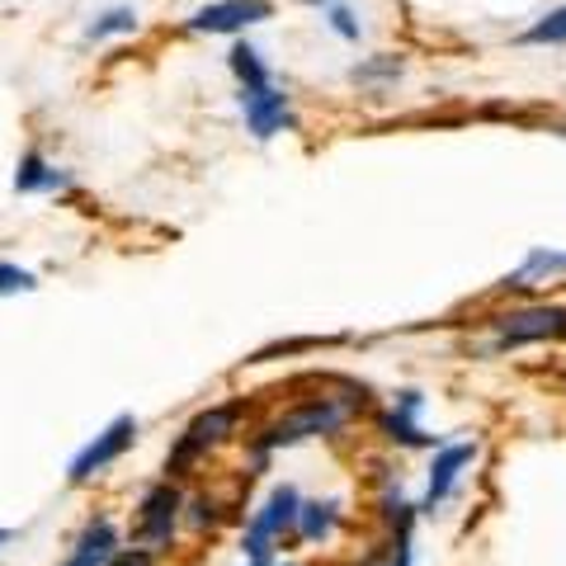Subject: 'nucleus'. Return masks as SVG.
I'll list each match as a JSON object with an SVG mask.
<instances>
[{"instance_id":"1","label":"nucleus","mask_w":566,"mask_h":566,"mask_svg":"<svg viewBox=\"0 0 566 566\" xmlns=\"http://www.w3.org/2000/svg\"><path fill=\"white\" fill-rule=\"evenodd\" d=\"M349 420V406L335 401V397H316V401H303L293 406L289 416H279L270 430L255 439V453H270V449H289V444H303L312 434H335L340 424Z\"/></svg>"},{"instance_id":"2","label":"nucleus","mask_w":566,"mask_h":566,"mask_svg":"<svg viewBox=\"0 0 566 566\" xmlns=\"http://www.w3.org/2000/svg\"><path fill=\"white\" fill-rule=\"evenodd\" d=\"M297 510H303V501H297L293 486H274L270 501L260 505V515L251 520V534H245V557H251V566H270V543L283 534V528H297Z\"/></svg>"},{"instance_id":"3","label":"nucleus","mask_w":566,"mask_h":566,"mask_svg":"<svg viewBox=\"0 0 566 566\" xmlns=\"http://www.w3.org/2000/svg\"><path fill=\"white\" fill-rule=\"evenodd\" d=\"M237 416H241V406H212V411H203V416H193L189 424H185V434H180V444H175V453H170V463H166V472L170 476H180L189 463H199V458L208 453V449H218L227 434H232V424H237Z\"/></svg>"},{"instance_id":"4","label":"nucleus","mask_w":566,"mask_h":566,"mask_svg":"<svg viewBox=\"0 0 566 566\" xmlns=\"http://www.w3.org/2000/svg\"><path fill=\"white\" fill-rule=\"evenodd\" d=\"M495 340L501 349H515V345H538V340H562L566 335V307H520V312H505L495 316Z\"/></svg>"},{"instance_id":"5","label":"nucleus","mask_w":566,"mask_h":566,"mask_svg":"<svg viewBox=\"0 0 566 566\" xmlns=\"http://www.w3.org/2000/svg\"><path fill=\"white\" fill-rule=\"evenodd\" d=\"M133 439H137V420H133V416H118V420H109V424H104V430L91 439V444H85L76 458H71L66 476H71V482H76V486H81V482H91V476H99L104 468L118 463V458L133 449Z\"/></svg>"},{"instance_id":"6","label":"nucleus","mask_w":566,"mask_h":566,"mask_svg":"<svg viewBox=\"0 0 566 566\" xmlns=\"http://www.w3.org/2000/svg\"><path fill=\"white\" fill-rule=\"evenodd\" d=\"M175 520H180V491H175L170 482L151 486L147 495H142V505H137V547H151V553L170 547Z\"/></svg>"},{"instance_id":"7","label":"nucleus","mask_w":566,"mask_h":566,"mask_svg":"<svg viewBox=\"0 0 566 566\" xmlns=\"http://www.w3.org/2000/svg\"><path fill=\"white\" fill-rule=\"evenodd\" d=\"M260 20H270V0H218V6H203L189 14L193 33H241Z\"/></svg>"},{"instance_id":"8","label":"nucleus","mask_w":566,"mask_h":566,"mask_svg":"<svg viewBox=\"0 0 566 566\" xmlns=\"http://www.w3.org/2000/svg\"><path fill=\"white\" fill-rule=\"evenodd\" d=\"M241 114H245V128H251L255 142H270L274 133L293 128V109H289V95L279 91V85H264V91H251L241 95Z\"/></svg>"},{"instance_id":"9","label":"nucleus","mask_w":566,"mask_h":566,"mask_svg":"<svg viewBox=\"0 0 566 566\" xmlns=\"http://www.w3.org/2000/svg\"><path fill=\"white\" fill-rule=\"evenodd\" d=\"M476 458V439H463V444H444L434 458V468H430V486H424V501L420 510H434L444 495L458 486V476H463V468Z\"/></svg>"},{"instance_id":"10","label":"nucleus","mask_w":566,"mask_h":566,"mask_svg":"<svg viewBox=\"0 0 566 566\" xmlns=\"http://www.w3.org/2000/svg\"><path fill=\"white\" fill-rule=\"evenodd\" d=\"M114 557H118V528L109 520H95V524H85L81 543L71 547V557L62 566H109Z\"/></svg>"},{"instance_id":"11","label":"nucleus","mask_w":566,"mask_h":566,"mask_svg":"<svg viewBox=\"0 0 566 566\" xmlns=\"http://www.w3.org/2000/svg\"><path fill=\"white\" fill-rule=\"evenodd\" d=\"M71 185V175L57 170V166H48V156L43 151H24L20 156V170H14V193H52V189H66Z\"/></svg>"},{"instance_id":"12","label":"nucleus","mask_w":566,"mask_h":566,"mask_svg":"<svg viewBox=\"0 0 566 566\" xmlns=\"http://www.w3.org/2000/svg\"><path fill=\"white\" fill-rule=\"evenodd\" d=\"M416 411H420V392H401V401L387 411L382 420V430L387 439H401V444H430L420 430H416Z\"/></svg>"},{"instance_id":"13","label":"nucleus","mask_w":566,"mask_h":566,"mask_svg":"<svg viewBox=\"0 0 566 566\" xmlns=\"http://www.w3.org/2000/svg\"><path fill=\"white\" fill-rule=\"evenodd\" d=\"M227 66L237 71V81H241V95L264 91V85H270V71H264L260 52H255L251 43H237V48H232V57H227Z\"/></svg>"},{"instance_id":"14","label":"nucleus","mask_w":566,"mask_h":566,"mask_svg":"<svg viewBox=\"0 0 566 566\" xmlns=\"http://www.w3.org/2000/svg\"><path fill=\"white\" fill-rule=\"evenodd\" d=\"M335 515H340V505H335V501H303V510H297V534L312 538V543L331 538Z\"/></svg>"},{"instance_id":"15","label":"nucleus","mask_w":566,"mask_h":566,"mask_svg":"<svg viewBox=\"0 0 566 566\" xmlns=\"http://www.w3.org/2000/svg\"><path fill=\"white\" fill-rule=\"evenodd\" d=\"M520 43L524 48H553V43H566V6H557V10H547L543 20H534L524 33H520Z\"/></svg>"},{"instance_id":"16","label":"nucleus","mask_w":566,"mask_h":566,"mask_svg":"<svg viewBox=\"0 0 566 566\" xmlns=\"http://www.w3.org/2000/svg\"><path fill=\"white\" fill-rule=\"evenodd\" d=\"M553 270H566V255H553V251H534L515 274H510L501 289H528V279H538V274H553Z\"/></svg>"},{"instance_id":"17","label":"nucleus","mask_w":566,"mask_h":566,"mask_svg":"<svg viewBox=\"0 0 566 566\" xmlns=\"http://www.w3.org/2000/svg\"><path fill=\"white\" fill-rule=\"evenodd\" d=\"M133 29H137V14H133L128 6H114V10H104L91 29H85V39L99 43V39H114V33H133Z\"/></svg>"},{"instance_id":"18","label":"nucleus","mask_w":566,"mask_h":566,"mask_svg":"<svg viewBox=\"0 0 566 566\" xmlns=\"http://www.w3.org/2000/svg\"><path fill=\"white\" fill-rule=\"evenodd\" d=\"M33 289H39V279H33L29 270H20V264H10V260H0V297L33 293Z\"/></svg>"},{"instance_id":"19","label":"nucleus","mask_w":566,"mask_h":566,"mask_svg":"<svg viewBox=\"0 0 566 566\" xmlns=\"http://www.w3.org/2000/svg\"><path fill=\"white\" fill-rule=\"evenodd\" d=\"M354 81H382V76H401V57H374V62H359L349 71Z\"/></svg>"},{"instance_id":"20","label":"nucleus","mask_w":566,"mask_h":566,"mask_svg":"<svg viewBox=\"0 0 566 566\" xmlns=\"http://www.w3.org/2000/svg\"><path fill=\"white\" fill-rule=\"evenodd\" d=\"M326 20H331V29L335 33H340V39H349V43H359V20H354V10L349 6H331V14H326Z\"/></svg>"},{"instance_id":"21","label":"nucleus","mask_w":566,"mask_h":566,"mask_svg":"<svg viewBox=\"0 0 566 566\" xmlns=\"http://www.w3.org/2000/svg\"><path fill=\"white\" fill-rule=\"evenodd\" d=\"M109 566H156V553L151 547H123Z\"/></svg>"},{"instance_id":"22","label":"nucleus","mask_w":566,"mask_h":566,"mask_svg":"<svg viewBox=\"0 0 566 566\" xmlns=\"http://www.w3.org/2000/svg\"><path fill=\"white\" fill-rule=\"evenodd\" d=\"M193 524H212V520H218V505H212L208 501V495H199V501H193V515H189Z\"/></svg>"},{"instance_id":"23","label":"nucleus","mask_w":566,"mask_h":566,"mask_svg":"<svg viewBox=\"0 0 566 566\" xmlns=\"http://www.w3.org/2000/svg\"><path fill=\"white\" fill-rule=\"evenodd\" d=\"M10 538H14V534H10V528H0V547H6V543H10Z\"/></svg>"},{"instance_id":"24","label":"nucleus","mask_w":566,"mask_h":566,"mask_svg":"<svg viewBox=\"0 0 566 566\" xmlns=\"http://www.w3.org/2000/svg\"><path fill=\"white\" fill-rule=\"evenodd\" d=\"M312 6H331V0H312Z\"/></svg>"}]
</instances>
